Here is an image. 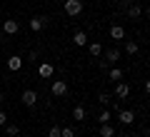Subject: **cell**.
I'll return each instance as SVG.
<instances>
[{"mask_svg":"<svg viewBox=\"0 0 150 137\" xmlns=\"http://www.w3.org/2000/svg\"><path fill=\"white\" fill-rule=\"evenodd\" d=\"M138 50H140L138 40H125V53L128 55H138Z\"/></svg>","mask_w":150,"mask_h":137,"instance_id":"cell-16","label":"cell"},{"mask_svg":"<svg viewBox=\"0 0 150 137\" xmlns=\"http://www.w3.org/2000/svg\"><path fill=\"white\" fill-rule=\"evenodd\" d=\"M100 137H115V127H112L110 122L100 125Z\"/></svg>","mask_w":150,"mask_h":137,"instance_id":"cell-17","label":"cell"},{"mask_svg":"<svg viewBox=\"0 0 150 137\" xmlns=\"http://www.w3.org/2000/svg\"><path fill=\"white\" fill-rule=\"evenodd\" d=\"M98 67H100V70H105V72H108V67H110V65H108L105 60H98Z\"/></svg>","mask_w":150,"mask_h":137,"instance_id":"cell-24","label":"cell"},{"mask_svg":"<svg viewBox=\"0 0 150 137\" xmlns=\"http://www.w3.org/2000/svg\"><path fill=\"white\" fill-rule=\"evenodd\" d=\"M110 37H112V40H125L123 25H112V27H110Z\"/></svg>","mask_w":150,"mask_h":137,"instance_id":"cell-14","label":"cell"},{"mask_svg":"<svg viewBox=\"0 0 150 137\" xmlns=\"http://www.w3.org/2000/svg\"><path fill=\"white\" fill-rule=\"evenodd\" d=\"M118 120H120V125H133V122H135V112L133 110H120L118 112Z\"/></svg>","mask_w":150,"mask_h":137,"instance_id":"cell-9","label":"cell"},{"mask_svg":"<svg viewBox=\"0 0 150 137\" xmlns=\"http://www.w3.org/2000/svg\"><path fill=\"white\" fill-rule=\"evenodd\" d=\"M20 100H23V105L25 107H35V102H38V92L35 90H25L20 95Z\"/></svg>","mask_w":150,"mask_h":137,"instance_id":"cell-5","label":"cell"},{"mask_svg":"<svg viewBox=\"0 0 150 137\" xmlns=\"http://www.w3.org/2000/svg\"><path fill=\"white\" fill-rule=\"evenodd\" d=\"M103 60H105L108 65H115L120 60V50L118 48H112V50H103Z\"/></svg>","mask_w":150,"mask_h":137,"instance_id":"cell-7","label":"cell"},{"mask_svg":"<svg viewBox=\"0 0 150 137\" xmlns=\"http://www.w3.org/2000/svg\"><path fill=\"white\" fill-rule=\"evenodd\" d=\"M23 63H25V60L20 58V55H10V58H8V70H10V72H18V70H23Z\"/></svg>","mask_w":150,"mask_h":137,"instance_id":"cell-6","label":"cell"},{"mask_svg":"<svg viewBox=\"0 0 150 137\" xmlns=\"http://www.w3.org/2000/svg\"><path fill=\"white\" fill-rule=\"evenodd\" d=\"M3 100H5V95H3V92H0V102H3Z\"/></svg>","mask_w":150,"mask_h":137,"instance_id":"cell-26","label":"cell"},{"mask_svg":"<svg viewBox=\"0 0 150 137\" xmlns=\"http://www.w3.org/2000/svg\"><path fill=\"white\" fill-rule=\"evenodd\" d=\"M73 42L78 45V48H85V45H88V35H85L83 30H78V32L73 35Z\"/></svg>","mask_w":150,"mask_h":137,"instance_id":"cell-12","label":"cell"},{"mask_svg":"<svg viewBox=\"0 0 150 137\" xmlns=\"http://www.w3.org/2000/svg\"><path fill=\"white\" fill-rule=\"evenodd\" d=\"M3 127H5V135L8 137H18V135H20V127H18V125H8V122H5Z\"/></svg>","mask_w":150,"mask_h":137,"instance_id":"cell-19","label":"cell"},{"mask_svg":"<svg viewBox=\"0 0 150 137\" xmlns=\"http://www.w3.org/2000/svg\"><path fill=\"white\" fill-rule=\"evenodd\" d=\"M53 65L50 63H40V67H38V75H40V77H53Z\"/></svg>","mask_w":150,"mask_h":137,"instance_id":"cell-11","label":"cell"},{"mask_svg":"<svg viewBox=\"0 0 150 137\" xmlns=\"http://www.w3.org/2000/svg\"><path fill=\"white\" fill-rule=\"evenodd\" d=\"M5 122H8V115H5V112H3V110H0V127L5 125Z\"/></svg>","mask_w":150,"mask_h":137,"instance_id":"cell-25","label":"cell"},{"mask_svg":"<svg viewBox=\"0 0 150 137\" xmlns=\"http://www.w3.org/2000/svg\"><path fill=\"white\" fill-rule=\"evenodd\" d=\"M98 102H100V105H110V102H112V95H108V92H100V95H98Z\"/></svg>","mask_w":150,"mask_h":137,"instance_id":"cell-21","label":"cell"},{"mask_svg":"<svg viewBox=\"0 0 150 137\" xmlns=\"http://www.w3.org/2000/svg\"><path fill=\"white\" fill-rule=\"evenodd\" d=\"M18 30H20V22L18 20H5L3 22V32L5 35H18Z\"/></svg>","mask_w":150,"mask_h":137,"instance_id":"cell-8","label":"cell"},{"mask_svg":"<svg viewBox=\"0 0 150 137\" xmlns=\"http://www.w3.org/2000/svg\"><path fill=\"white\" fill-rule=\"evenodd\" d=\"M128 95H130V85H128V82H115V90H112V97H120V100H125Z\"/></svg>","mask_w":150,"mask_h":137,"instance_id":"cell-3","label":"cell"},{"mask_svg":"<svg viewBox=\"0 0 150 137\" xmlns=\"http://www.w3.org/2000/svg\"><path fill=\"white\" fill-rule=\"evenodd\" d=\"M50 92H53L55 97L68 95V82H65V80H53V85H50Z\"/></svg>","mask_w":150,"mask_h":137,"instance_id":"cell-2","label":"cell"},{"mask_svg":"<svg viewBox=\"0 0 150 137\" xmlns=\"http://www.w3.org/2000/svg\"><path fill=\"white\" fill-rule=\"evenodd\" d=\"M88 53H90L93 55V58H100V55H103V45H100V42H88Z\"/></svg>","mask_w":150,"mask_h":137,"instance_id":"cell-13","label":"cell"},{"mask_svg":"<svg viewBox=\"0 0 150 137\" xmlns=\"http://www.w3.org/2000/svg\"><path fill=\"white\" fill-rule=\"evenodd\" d=\"M73 120L75 122H83V120H85V107H83V105H75L73 107Z\"/></svg>","mask_w":150,"mask_h":137,"instance_id":"cell-15","label":"cell"},{"mask_svg":"<svg viewBox=\"0 0 150 137\" xmlns=\"http://www.w3.org/2000/svg\"><path fill=\"white\" fill-rule=\"evenodd\" d=\"M45 22H48V18H43V15H33L28 25H30V30H33V32H40V30L45 27Z\"/></svg>","mask_w":150,"mask_h":137,"instance_id":"cell-4","label":"cell"},{"mask_svg":"<svg viewBox=\"0 0 150 137\" xmlns=\"http://www.w3.org/2000/svg\"><path fill=\"white\" fill-rule=\"evenodd\" d=\"M48 137H60V127H58V125H53V127L48 130Z\"/></svg>","mask_w":150,"mask_h":137,"instance_id":"cell-23","label":"cell"},{"mask_svg":"<svg viewBox=\"0 0 150 137\" xmlns=\"http://www.w3.org/2000/svg\"><path fill=\"white\" fill-rule=\"evenodd\" d=\"M63 8H65V15L78 18V15L83 13V0H65V3H63Z\"/></svg>","mask_w":150,"mask_h":137,"instance_id":"cell-1","label":"cell"},{"mask_svg":"<svg viewBox=\"0 0 150 137\" xmlns=\"http://www.w3.org/2000/svg\"><path fill=\"white\" fill-rule=\"evenodd\" d=\"M60 137H75V130L73 127H60Z\"/></svg>","mask_w":150,"mask_h":137,"instance_id":"cell-22","label":"cell"},{"mask_svg":"<svg viewBox=\"0 0 150 137\" xmlns=\"http://www.w3.org/2000/svg\"><path fill=\"white\" fill-rule=\"evenodd\" d=\"M128 15L133 18V20H138V18L143 15V8H140V5H130V8H128Z\"/></svg>","mask_w":150,"mask_h":137,"instance_id":"cell-20","label":"cell"},{"mask_svg":"<svg viewBox=\"0 0 150 137\" xmlns=\"http://www.w3.org/2000/svg\"><path fill=\"white\" fill-rule=\"evenodd\" d=\"M108 80H112V82H120V80H123V70H120L118 65H110V67H108Z\"/></svg>","mask_w":150,"mask_h":137,"instance_id":"cell-10","label":"cell"},{"mask_svg":"<svg viewBox=\"0 0 150 137\" xmlns=\"http://www.w3.org/2000/svg\"><path fill=\"white\" fill-rule=\"evenodd\" d=\"M110 120H112V110H110V107H105V110L98 115V122H100V125H105V122H110Z\"/></svg>","mask_w":150,"mask_h":137,"instance_id":"cell-18","label":"cell"}]
</instances>
